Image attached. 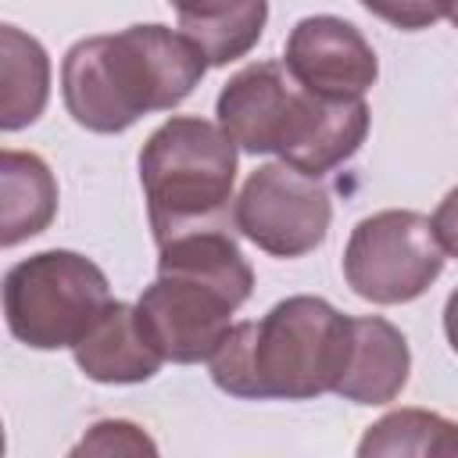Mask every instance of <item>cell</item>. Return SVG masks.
Segmentation results:
<instances>
[{
	"label": "cell",
	"instance_id": "14",
	"mask_svg": "<svg viewBox=\"0 0 458 458\" xmlns=\"http://www.w3.org/2000/svg\"><path fill=\"white\" fill-rule=\"evenodd\" d=\"M50 100V57L36 36L18 25L0 29V129L32 125Z\"/></svg>",
	"mask_w": 458,
	"mask_h": 458
},
{
	"label": "cell",
	"instance_id": "16",
	"mask_svg": "<svg viewBox=\"0 0 458 458\" xmlns=\"http://www.w3.org/2000/svg\"><path fill=\"white\" fill-rule=\"evenodd\" d=\"M72 454H157V444L125 419H100L72 447Z\"/></svg>",
	"mask_w": 458,
	"mask_h": 458
},
{
	"label": "cell",
	"instance_id": "13",
	"mask_svg": "<svg viewBox=\"0 0 458 458\" xmlns=\"http://www.w3.org/2000/svg\"><path fill=\"white\" fill-rule=\"evenodd\" d=\"M179 14V32H186L211 61L222 68L254 50L268 21V0H168Z\"/></svg>",
	"mask_w": 458,
	"mask_h": 458
},
{
	"label": "cell",
	"instance_id": "15",
	"mask_svg": "<svg viewBox=\"0 0 458 458\" xmlns=\"http://www.w3.org/2000/svg\"><path fill=\"white\" fill-rule=\"evenodd\" d=\"M361 458L376 454H415V458H458V422L426 411V408H401L372 422L358 444Z\"/></svg>",
	"mask_w": 458,
	"mask_h": 458
},
{
	"label": "cell",
	"instance_id": "3",
	"mask_svg": "<svg viewBox=\"0 0 458 458\" xmlns=\"http://www.w3.org/2000/svg\"><path fill=\"white\" fill-rule=\"evenodd\" d=\"M351 351V315L297 293L258 322H233L208 358L222 394L240 401H311L333 394Z\"/></svg>",
	"mask_w": 458,
	"mask_h": 458
},
{
	"label": "cell",
	"instance_id": "11",
	"mask_svg": "<svg viewBox=\"0 0 458 458\" xmlns=\"http://www.w3.org/2000/svg\"><path fill=\"white\" fill-rule=\"evenodd\" d=\"M411 372V351L404 333L379 318V315H361L351 318V351L344 376L336 383V397L351 404H390Z\"/></svg>",
	"mask_w": 458,
	"mask_h": 458
},
{
	"label": "cell",
	"instance_id": "18",
	"mask_svg": "<svg viewBox=\"0 0 458 458\" xmlns=\"http://www.w3.org/2000/svg\"><path fill=\"white\" fill-rule=\"evenodd\" d=\"M433 229H437V240L444 247V254L458 258V186H451L444 193V200L437 204L433 211Z\"/></svg>",
	"mask_w": 458,
	"mask_h": 458
},
{
	"label": "cell",
	"instance_id": "2",
	"mask_svg": "<svg viewBox=\"0 0 458 458\" xmlns=\"http://www.w3.org/2000/svg\"><path fill=\"white\" fill-rule=\"evenodd\" d=\"M218 125L247 154H279V161L329 175L351 161L369 136L365 97H322L304 89L283 61L240 68L218 93Z\"/></svg>",
	"mask_w": 458,
	"mask_h": 458
},
{
	"label": "cell",
	"instance_id": "5",
	"mask_svg": "<svg viewBox=\"0 0 458 458\" xmlns=\"http://www.w3.org/2000/svg\"><path fill=\"white\" fill-rule=\"evenodd\" d=\"M236 140L218 122L197 114H172L147 136L140 150V186L157 247L193 229H236Z\"/></svg>",
	"mask_w": 458,
	"mask_h": 458
},
{
	"label": "cell",
	"instance_id": "20",
	"mask_svg": "<svg viewBox=\"0 0 458 458\" xmlns=\"http://www.w3.org/2000/svg\"><path fill=\"white\" fill-rule=\"evenodd\" d=\"M447 18H451V25L458 29V0H447Z\"/></svg>",
	"mask_w": 458,
	"mask_h": 458
},
{
	"label": "cell",
	"instance_id": "12",
	"mask_svg": "<svg viewBox=\"0 0 458 458\" xmlns=\"http://www.w3.org/2000/svg\"><path fill=\"white\" fill-rule=\"evenodd\" d=\"M57 215V179L32 150L0 154V243L14 247L39 236Z\"/></svg>",
	"mask_w": 458,
	"mask_h": 458
},
{
	"label": "cell",
	"instance_id": "6",
	"mask_svg": "<svg viewBox=\"0 0 458 458\" xmlns=\"http://www.w3.org/2000/svg\"><path fill=\"white\" fill-rule=\"evenodd\" d=\"M111 301L107 276L79 250H39L4 276V318L32 351L75 347Z\"/></svg>",
	"mask_w": 458,
	"mask_h": 458
},
{
	"label": "cell",
	"instance_id": "10",
	"mask_svg": "<svg viewBox=\"0 0 458 458\" xmlns=\"http://www.w3.org/2000/svg\"><path fill=\"white\" fill-rule=\"evenodd\" d=\"M75 365L86 379L122 386V383H147L161 372L165 354L147 336L136 304L107 301L82 340L72 347Z\"/></svg>",
	"mask_w": 458,
	"mask_h": 458
},
{
	"label": "cell",
	"instance_id": "9",
	"mask_svg": "<svg viewBox=\"0 0 458 458\" xmlns=\"http://www.w3.org/2000/svg\"><path fill=\"white\" fill-rule=\"evenodd\" d=\"M283 64L304 89L322 97H365L379 79L372 43L336 14L301 18L286 36Z\"/></svg>",
	"mask_w": 458,
	"mask_h": 458
},
{
	"label": "cell",
	"instance_id": "1",
	"mask_svg": "<svg viewBox=\"0 0 458 458\" xmlns=\"http://www.w3.org/2000/svg\"><path fill=\"white\" fill-rule=\"evenodd\" d=\"M208 54L161 21L86 36L61 61V97L75 125L114 136L150 111L179 107L204 72Z\"/></svg>",
	"mask_w": 458,
	"mask_h": 458
},
{
	"label": "cell",
	"instance_id": "8",
	"mask_svg": "<svg viewBox=\"0 0 458 458\" xmlns=\"http://www.w3.org/2000/svg\"><path fill=\"white\" fill-rule=\"evenodd\" d=\"M233 218L236 233L258 250L272 258H304L322 247L333 222V204L315 175L286 161H268L247 175Z\"/></svg>",
	"mask_w": 458,
	"mask_h": 458
},
{
	"label": "cell",
	"instance_id": "4",
	"mask_svg": "<svg viewBox=\"0 0 458 458\" xmlns=\"http://www.w3.org/2000/svg\"><path fill=\"white\" fill-rule=\"evenodd\" d=\"M250 293L254 272L236 229H193L157 247V279L140 293L136 311L165 361L197 365L215 354Z\"/></svg>",
	"mask_w": 458,
	"mask_h": 458
},
{
	"label": "cell",
	"instance_id": "17",
	"mask_svg": "<svg viewBox=\"0 0 458 458\" xmlns=\"http://www.w3.org/2000/svg\"><path fill=\"white\" fill-rule=\"evenodd\" d=\"M358 4L401 32L429 29L433 21H440L447 14V0H358Z\"/></svg>",
	"mask_w": 458,
	"mask_h": 458
},
{
	"label": "cell",
	"instance_id": "19",
	"mask_svg": "<svg viewBox=\"0 0 458 458\" xmlns=\"http://www.w3.org/2000/svg\"><path fill=\"white\" fill-rule=\"evenodd\" d=\"M444 333H447V344H451V351L458 354V290L447 297V304H444Z\"/></svg>",
	"mask_w": 458,
	"mask_h": 458
},
{
	"label": "cell",
	"instance_id": "7",
	"mask_svg": "<svg viewBox=\"0 0 458 458\" xmlns=\"http://www.w3.org/2000/svg\"><path fill=\"white\" fill-rule=\"evenodd\" d=\"M444 258L433 218L408 208H386L351 229L344 279L361 301L408 304L440 279Z\"/></svg>",
	"mask_w": 458,
	"mask_h": 458
}]
</instances>
